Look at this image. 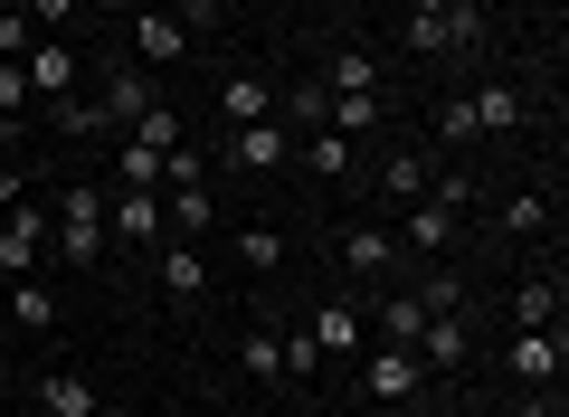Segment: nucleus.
I'll list each match as a JSON object with an SVG mask.
<instances>
[{"label":"nucleus","mask_w":569,"mask_h":417,"mask_svg":"<svg viewBox=\"0 0 569 417\" xmlns=\"http://www.w3.org/2000/svg\"><path fill=\"white\" fill-rule=\"evenodd\" d=\"M238 266H247V276H276V266H284V228H238Z\"/></svg>","instance_id":"nucleus-28"},{"label":"nucleus","mask_w":569,"mask_h":417,"mask_svg":"<svg viewBox=\"0 0 569 417\" xmlns=\"http://www.w3.org/2000/svg\"><path fill=\"white\" fill-rule=\"evenodd\" d=\"M418 389H427L418 351H389V341H380V360L361 370V398H370V408H418Z\"/></svg>","instance_id":"nucleus-5"},{"label":"nucleus","mask_w":569,"mask_h":417,"mask_svg":"<svg viewBox=\"0 0 569 417\" xmlns=\"http://www.w3.org/2000/svg\"><path fill=\"white\" fill-rule=\"evenodd\" d=\"M48 133L96 142V133H114V123H104V105H96V96H58V105H48Z\"/></svg>","instance_id":"nucleus-23"},{"label":"nucleus","mask_w":569,"mask_h":417,"mask_svg":"<svg viewBox=\"0 0 569 417\" xmlns=\"http://www.w3.org/2000/svg\"><path fill=\"white\" fill-rule=\"evenodd\" d=\"M29 105H39V96H29V67L0 58V123H29Z\"/></svg>","instance_id":"nucleus-31"},{"label":"nucleus","mask_w":569,"mask_h":417,"mask_svg":"<svg viewBox=\"0 0 569 417\" xmlns=\"http://www.w3.org/2000/svg\"><path fill=\"white\" fill-rule=\"evenodd\" d=\"M104 228L123 247H162V190H104Z\"/></svg>","instance_id":"nucleus-8"},{"label":"nucleus","mask_w":569,"mask_h":417,"mask_svg":"<svg viewBox=\"0 0 569 417\" xmlns=\"http://www.w3.org/2000/svg\"><path fill=\"white\" fill-rule=\"evenodd\" d=\"M142 10H171V0H142Z\"/></svg>","instance_id":"nucleus-45"},{"label":"nucleus","mask_w":569,"mask_h":417,"mask_svg":"<svg viewBox=\"0 0 569 417\" xmlns=\"http://www.w3.org/2000/svg\"><path fill=\"white\" fill-rule=\"evenodd\" d=\"M389 123V96H323V133H380Z\"/></svg>","instance_id":"nucleus-20"},{"label":"nucleus","mask_w":569,"mask_h":417,"mask_svg":"<svg viewBox=\"0 0 569 417\" xmlns=\"http://www.w3.org/2000/svg\"><path fill=\"white\" fill-rule=\"evenodd\" d=\"M408 10H447V0H408Z\"/></svg>","instance_id":"nucleus-44"},{"label":"nucleus","mask_w":569,"mask_h":417,"mask_svg":"<svg viewBox=\"0 0 569 417\" xmlns=\"http://www.w3.org/2000/svg\"><path fill=\"white\" fill-rule=\"evenodd\" d=\"M20 10H29V29H39V39H58V29H67V20H77L86 0H20Z\"/></svg>","instance_id":"nucleus-37"},{"label":"nucleus","mask_w":569,"mask_h":417,"mask_svg":"<svg viewBox=\"0 0 569 417\" xmlns=\"http://www.w3.org/2000/svg\"><path fill=\"white\" fill-rule=\"evenodd\" d=\"M295 161H305L313 180H351V142L342 133H305V142H295Z\"/></svg>","instance_id":"nucleus-27"},{"label":"nucleus","mask_w":569,"mask_h":417,"mask_svg":"<svg viewBox=\"0 0 569 417\" xmlns=\"http://www.w3.org/2000/svg\"><path fill=\"white\" fill-rule=\"evenodd\" d=\"M29 96H39V105H58V96H77V77H86V58H77V48H67V39H39V48H29Z\"/></svg>","instance_id":"nucleus-10"},{"label":"nucleus","mask_w":569,"mask_h":417,"mask_svg":"<svg viewBox=\"0 0 569 417\" xmlns=\"http://www.w3.org/2000/svg\"><path fill=\"white\" fill-rule=\"evenodd\" d=\"M162 190H209V152L200 142H171L162 152Z\"/></svg>","instance_id":"nucleus-29"},{"label":"nucleus","mask_w":569,"mask_h":417,"mask_svg":"<svg viewBox=\"0 0 569 417\" xmlns=\"http://www.w3.org/2000/svg\"><path fill=\"white\" fill-rule=\"evenodd\" d=\"M485 10H493V0H485Z\"/></svg>","instance_id":"nucleus-46"},{"label":"nucleus","mask_w":569,"mask_h":417,"mask_svg":"<svg viewBox=\"0 0 569 417\" xmlns=\"http://www.w3.org/2000/svg\"><path fill=\"white\" fill-rule=\"evenodd\" d=\"M104 247H114V228H104V190H67L58 219H48V257H58V266H96Z\"/></svg>","instance_id":"nucleus-2"},{"label":"nucleus","mask_w":569,"mask_h":417,"mask_svg":"<svg viewBox=\"0 0 569 417\" xmlns=\"http://www.w3.org/2000/svg\"><path fill=\"white\" fill-rule=\"evenodd\" d=\"M305 332L323 341V360H351L370 322H361V304H342V295H332V304H313V314H305Z\"/></svg>","instance_id":"nucleus-14"},{"label":"nucleus","mask_w":569,"mask_h":417,"mask_svg":"<svg viewBox=\"0 0 569 417\" xmlns=\"http://www.w3.org/2000/svg\"><path fill=\"white\" fill-rule=\"evenodd\" d=\"M96 105H104V123H114V133H133V123L152 115V105H162V86H152V67H133V58H123L114 77H104V96H96Z\"/></svg>","instance_id":"nucleus-6"},{"label":"nucleus","mask_w":569,"mask_h":417,"mask_svg":"<svg viewBox=\"0 0 569 417\" xmlns=\"http://www.w3.org/2000/svg\"><path fill=\"white\" fill-rule=\"evenodd\" d=\"M162 58H190V29L171 10H133V67H162Z\"/></svg>","instance_id":"nucleus-16"},{"label":"nucleus","mask_w":569,"mask_h":417,"mask_svg":"<svg viewBox=\"0 0 569 417\" xmlns=\"http://www.w3.org/2000/svg\"><path fill=\"white\" fill-rule=\"evenodd\" d=\"M437 29H447V58H475V48L493 39V10H485V0H447Z\"/></svg>","instance_id":"nucleus-18"},{"label":"nucleus","mask_w":569,"mask_h":417,"mask_svg":"<svg viewBox=\"0 0 569 417\" xmlns=\"http://www.w3.org/2000/svg\"><path fill=\"white\" fill-rule=\"evenodd\" d=\"M10 322H20V332H58V295H48L39 276H20L10 285Z\"/></svg>","instance_id":"nucleus-26"},{"label":"nucleus","mask_w":569,"mask_h":417,"mask_svg":"<svg viewBox=\"0 0 569 417\" xmlns=\"http://www.w3.org/2000/svg\"><path fill=\"white\" fill-rule=\"evenodd\" d=\"M238 360H247V379H284V351H276L266 332H247V341H238Z\"/></svg>","instance_id":"nucleus-35"},{"label":"nucleus","mask_w":569,"mask_h":417,"mask_svg":"<svg viewBox=\"0 0 569 417\" xmlns=\"http://www.w3.org/2000/svg\"><path fill=\"white\" fill-rule=\"evenodd\" d=\"M0 209H20V161H0Z\"/></svg>","instance_id":"nucleus-39"},{"label":"nucleus","mask_w":569,"mask_h":417,"mask_svg":"<svg viewBox=\"0 0 569 417\" xmlns=\"http://www.w3.org/2000/svg\"><path fill=\"white\" fill-rule=\"evenodd\" d=\"M361 417H418V408H361Z\"/></svg>","instance_id":"nucleus-43"},{"label":"nucleus","mask_w":569,"mask_h":417,"mask_svg":"<svg viewBox=\"0 0 569 417\" xmlns=\"http://www.w3.org/2000/svg\"><path fill=\"white\" fill-rule=\"evenodd\" d=\"M550 219H560V209H550V190H522V199H503V228H512V238H541Z\"/></svg>","instance_id":"nucleus-30"},{"label":"nucleus","mask_w":569,"mask_h":417,"mask_svg":"<svg viewBox=\"0 0 569 417\" xmlns=\"http://www.w3.org/2000/svg\"><path fill=\"white\" fill-rule=\"evenodd\" d=\"M39 266H48V209L20 199V209H0V276L20 285V276H39Z\"/></svg>","instance_id":"nucleus-3"},{"label":"nucleus","mask_w":569,"mask_h":417,"mask_svg":"<svg viewBox=\"0 0 569 417\" xmlns=\"http://www.w3.org/2000/svg\"><path fill=\"white\" fill-rule=\"evenodd\" d=\"M560 360H569L560 332H512V341H503V370L522 379V389H560Z\"/></svg>","instance_id":"nucleus-7"},{"label":"nucleus","mask_w":569,"mask_h":417,"mask_svg":"<svg viewBox=\"0 0 569 417\" xmlns=\"http://www.w3.org/2000/svg\"><path fill=\"white\" fill-rule=\"evenodd\" d=\"M466 115H475V142H485V133H522L531 96H522V86H503V77H485V86L466 96Z\"/></svg>","instance_id":"nucleus-11"},{"label":"nucleus","mask_w":569,"mask_h":417,"mask_svg":"<svg viewBox=\"0 0 569 417\" xmlns=\"http://www.w3.org/2000/svg\"><path fill=\"white\" fill-rule=\"evenodd\" d=\"M466 209H475V180L466 171H437V180H427V199H408L399 228H389V238H399V266H447Z\"/></svg>","instance_id":"nucleus-1"},{"label":"nucleus","mask_w":569,"mask_h":417,"mask_svg":"<svg viewBox=\"0 0 569 417\" xmlns=\"http://www.w3.org/2000/svg\"><path fill=\"white\" fill-rule=\"evenodd\" d=\"M475 351V314L456 304V314H427V332H418V370H456V360Z\"/></svg>","instance_id":"nucleus-13"},{"label":"nucleus","mask_w":569,"mask_h":417,"mask_svg":"<svg viewBox=\"0 0 569 417\" xmlns=\"http://www.w3.org/2000/svg\"><path fill=\"white\" fill-rule=\"evenodd\" d=\"M219 115L228 123H266V115H276V86H266V77H228L219 86Z\"/></svg>","instance_id":"nucleus-24"},{"label":"nucleus","mask_w":569,"mask_h":417,"mask_svg":"<svg viewBox=\"0 0 569 417\" xmlns=\"http://www.w3.org/2000/svg\"><path fill=\"white\" fill-rule=\"evenodd\" d=\"M503 417H560V389H522V398H512Z\"/></svg>","instance_id":"nucleus-38"},{"label":"nucleus","mask_w":569,"mask_h":417,"mask_svg":"<svg viewBox=\"0 0 569 417\" xmlns=\"http://www.w3.org/2000/svg\"><path fill=\"white\" fill-rule=\"evenodd\" d=\"M284 161H295V133H284L276 115H266V123H238V133H228V171H284Z\"/></svg>","instance_id":"nucleus-9"},{"label":"nucleus","mask_w":569,"mask_h":417,"mask_svg":"<svg viewBox=\"0 0 569 417\" xmlns=\"http://www.w3.org/2000/svg\"><path fill=\"white\" fill-rule=\"evenodd\" d=\"M133 142H152V152H171V142H190V123L171 115V105H152V115L133 123Z\"/></svg>","instance_id":"nucleus-34"},{"label":"nucleus","mask_w":569,"mask_h":417,"mask_svg":"<svg viewBox=\"0 0 569 417\" xmlns=\"http://www.w3.org/2000/svg\"><path fill=\"white\" fill-rule=\"evenodd\" d=\"M427 180H437V161H427V152H408V142L380 161V190L399 199V209H408V199H427Z\"/></svg>","instance_id":"nucleus-22"},{"label":"nucleus","mask_w":569,"mask_h":417,"mask_svg":"<svg viewBox=\"0 0 569 417\" xmlns=\"http://www.w3.org/2000/svg\"><path fill=\"white\" fill-rule=\"evenodd\" d=\"M29 48H39V29H29V10L10 0V10H0V58H29Z\"/></svg>","instance_id":"nucleus-36"},{"label":"nucleus","mask_w":569,"mask_h":417,"mask_svg":"<svg viewBox=\"0 0 569 417\" xmlns=\"http://www.w3.org/2000/svg\"><path fill=\"white\" fill-rule=\"evenodd\" d=\"M560 304H569V285H560V276H522L503 314H512V332H560Z\"/></svg>","instance_id":"nucleus-12"},{"label":"nucleus","mask_w":569,"mask_h":417,"mask_svg":"<svg viewBox=\"0 0 569 417\" xmlns=\"http://www.w3.org/2000/svg\"><path fill=\"white\" fill-rule=\"evenodd\" d=\"M276 351H284V379H313V370H323V341H313L305 322H295V332L276 341Z\"/></svg>","instance_id":"nucleus-33"},{"label":"nucleus","mask_w":569,"mask_h":417,"mask_svg":"<svg viewBox=\"0 0 569 417\" xmlns=\"http://www.w3.org/2000/svg\"><path fill=\"white\" fill-rule=\"evenodd\" d=\"M323 96H389L380 58H370V48H332V58H323Z\"/></svg>","instance_id":"nucleus-17"},{"label":"nucleus","mask_w":569,"mask_h":417,"mask_svg":"<svg viewBox=\"0 0 569 417\" xmlns=\"http://www.w3.org/2000/svg\"><path fill=\"white\" fill-rule=\"evenodd\" d=\"M162 285H171V304H190V295H209V257L190 238H162Z\"/></svg>","instance_id":"nucleus-21"},{"label":"nucleus","mask_w":569,"mask_h":417,"mask_svg":"<svg viewBox=\"0 0 569 417\" xmlns=\"http://www.w3.org/2000/svg\"><path fill=\"white\" fill-rule=\"evenodd\" d=\"M332 257H342V276H351V285H389V276H399V238H389L380 219L342 228V247H332Z\"/></svg>","instance_id":"nucleus-4"},{"label":"nucleus","mask_w":569,"mask_h":417,"mask_svg":"<svg viewBox=\"0 0 569 417\" xmlns=\"http://www.w3.org/2000/svg\"><path fill=\"white\" fill-rule=\"evenodd\" d=\"M39 408L48 417H96V379H86L77 360H48L39 370Z\"/></svg>","instance_id":"nucleus-15"},{"label":"nucleus","mask_w":569,"mask_h":417,"mask_svg":"<svg viewBox=\"0 0 569 417\" xmlns=\"http://www.w3.org/2000/svg\"><path fill=\"white\" fill-rule=\"evenodd\" d=\"M114 190H162V152L123 133V142H114Z\"/></svg>","instance_id":"nucleus-25"},{"label":"nucleus","mask_w":569,"mask_h":417,"mask_svg":"<svg viewBox=\"0 0 569 417\" xmlns=\"http://www.w3.org/2000/svg\"><path fill=\"white\" fill-rule=\"evenodd\" d=\"M10 152H20V123H0V161H10Z\"/></svg>","instance_id":"nucleus-41"},{"label":"nucleus","mask_w":569,"mask_h":417,"mask_svg":"<svg viewBox=\"0 0 569 417\" xmlns=\"http://www.w3.org/2000/svg\"><path fill=\"white\" fill-rule=\"evenodd\" d=\"M456 417H503V408H485V398H466V408H456Z\"/></svg>","instance_id":"nucleus-42"},{"label":"nucleus","mask_w":569,"mask_h":417,"mask_svg":"<svg viewBox=\"0 0 569 417\" xmlns=\"http://www.w3.org/2000/svg\"><path fill=\"white\" fill-rule=\"evenodd\" d=\"M399 48H408V58H447V29H437V10H408Z\"/></svg>","instance_id":"nucleus-32"},{"label":"nucleus","mask_w":569,"mask_h":417,"mask_svg":"<svg viewBox=\"0 0 569 417\" xmlns=\"http://www.w3.org/2000/svg\"><path fill=\"white\" fill-rule=\"evenodd\" d=\"M418 332H427V304L408 295V285H389V295H380V341H389V351H418Z\"/></svg>","instance_id":"nucleus-19"},{"label":"nucleus","mask_w":569,"mask_h":417,"mask_svg":"<svg viewBox=\"0 0 569 417\" xmlns=\"http://www.w3.org/2000/svg\"><path fill=\"white\" fill-rule=\"evenodd\" d=\"M86 10H96V20H133L142 0H86Z\"/></svg>","instance_id":"nucleus-40"}]
</instances>
